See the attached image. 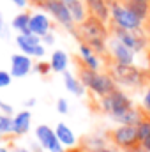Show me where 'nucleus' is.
<instances>
[{
  "label": "nucleus",
  "mask_w": 150,
  "mask_h": 152,
  "mask_svg": "<svg viewBox=\"0 0 150 152\" xmlns=\"http://www.w3.org/2000/svg\"><path fill=\"white\" fill-rule=\"evenodd\" d=\"M106 71L113 78L115 85L122 90H138L147 87L150 81V71L138 64H117L108 62Z\"/></svg>",
  "instance_id": "nucleus-1"
},
{
  "label": "nucleus",
  "mask_w": 150,
  "mask_h": 152,
  "mask_svg": "<svg viewBox=\"0 0 150 152\" xmlns=\"http://www.w3.org/2000/svg\"><path fill=\"white\" fill-rule=\"evenodd\" d=\"M78 41L87 42L95 53L106 57L108 53V41L111 37V27L108 23H103L92 16H88L81 25L76 27V36Z\"/></svg>",
  "instance_id": "nucleus-2"
},
{
  "label": "nucleus",
  "mask_w": 150,
  "mask_h": 152,
  "mask_svg": "<svg viewBox=\"0 0 150 152\" xmlns=\"http://www.w3.org/2000/svg\"><path fill=\"white\" fill-rule=\"evenodd\" d=\"M78 76H79V80L83 81V85L87 87V90H88L90 94H94L97 99H101V97L111 94L113 90L117 88L113 78L110 76V73H108L106 69H103V71H94V69H87V67L79 66Z\"/></svg>",
  "instance_id": "nucleus-3"
},
{
  "label": "nucleus",
  "mask_w": 150,
  "mask_h": 152,
  "mask_svg": "<svg viewBox=\"0 0 150 152\" xmlns=\"http://www.w3.org/2000/svg\"><path fill=\"white\" fill-rule=\"evenodd\" d=\"M99 108L117 124L122 115H125L127 112H131L134 108V101L125 90L117 87L111 94L99 99Z\"/></svg>",
  "instance_id": "nucleus-4"
},
{
  "label": "nucleus",
  "mask_w": 150,
  "mask_h": 152,
  "mask_svg": "<svg viewBox=\"0 0 150 152\" xmlns=\"http://www.w3.org/2000/svg\"><path fill=\"white\" fill-rule=\"evenodd\" d=\"M110 9H111V16H110L111 27L125 28V30H138V28L145 27V23L133 12V9L125 2L110 0Z\"/></svg>",
  "instance_id": "nucleus-5"
},
{
  "label": "nucleus",
  "mask_w": 150,
  "mask_h": 152,
  "mask_svg": "<svg viewBox=\"0 0 150 152\" xmlns=\"http://www.w3.org/2000/svg\"><path fill=\"white\" fill-rule=\"evenodd\" d=\"M111 27V25H110ZM111 36L117 37L122 44H125L127 48H131L136 55H149L150 51V37L143 28L138 30H125V28H118V27H111Z\"/></svg>",
  "instance_id": "nucleus-6"
},
{
  "label": "nucleus",
  "mask_w": 150,
  "mask_h": 152,
  "mask_svg": "<svg viewBox=\"0 0 150 152\" xmlns=\"http://www.w3.org/2000/svg\"><path fill=\"white\" fill-rule=\"evenodd\" d=\"M44 11L50 14V18L55 23H58L69 34L76 36V23H74V20H73V16H71V12H69V7H67V2L66 0H51L46 5Z\"/></svg>",
  "instance_id": "nucleus-7"
},
{
  "label": "nucleus",
  "mask_w": 150,
  "mask_h": 152,
  "mask_svg": "<svg viewBox=\"0 0 150 152\" xmlns=\"http://www.w3.org/2000/svg\"><path fill=\"white\" fill-rule=\"evenodd\" d=\"M16 48L18 51L28 55L30 58H37L41 60L44 55H46V46L42 44V39L36 36V34H16Z\"/></svg>",
  "instance_id": "nucleus-8"
},
{
  "label": "nucleus",
  "mask_w": 150,
  "mask_h": 152,
  "mask_svg": "<svg viewBox=\"0 0 150 152\" xmlns=\"http://www.w3.org/2000/svg\"><path fill=\"white\" fill-rule=\"evenodd\" d=\"M78 66H83V67L94 69V71H103L108 66V58L95 53L87 42L78 41Z\"/></svg>",
  "instance_id": "nucleus-9"
},
{
  "label": "nucleus",
  "mask_w": 150,
  "mask_h": 152,
  "mask_svg": "<svg viewBox=\"0 0 150 152\" xmlns=\"http://www.w3.org/2000/svg\"><path fill=\"white\" fill-rule=\"evenodd\" d=\"M106 58H108V62H117V64H138V55L113 36L108 41Z\"/></svg>",
  "instance_id": "nucleus-10"
},
{
  "label": "nucleus",
  "mask_w": 150,
  "mask_h": 152,
  "mask_svg": "<svg viewBox=\"0 0 150 152\" xmlns=\"http://www.w3.org/2000/svg\"><path fill=\"white\" fill-rule=\"evenodd\" d=\"M111 142L118 149L133 151L138 145V126H117L111 131Z\"/></svg>",
  "instance_id": "nucleus-11"
},
{
  "label": "nucleus",
  "mask_w": 150,
  "mask_h": 152,
  "mask_svg": "<svg viewBox=\"0 0 150 152\" xmlns=\"http://www.w3.org/2000/svg\"><path fill=\"white\" fill-rule=\"evenodd\" d=\"M36 140L46 152H66V147L58 142L55 129L46 124H39L36 127Z\"/></svg>",
  "instance_id": "nucleus-12"
},
{
  "label": "nucleus",
  "mask_w": 150,
  "mask_h": 152,
  "mask_svg": "<svg viewBox=\"0 0 150 152\" xmlns=\"http://www.w3.org/2000/svg\"><path fill=\"white\" fill-rule=\"evenodd\" d=\"M9 62H11L9 73L12 75V78H27L34 71V58H30L28 55H25L21 51L12 53Z\"/></svg>",
  "instance_id": "nucleus-13"
},
{
  "label": "nucleus",
  "mask_w": 150,
  "mask_h": 152,
  "mask_svg": "<svg viewBox=\"0 0 150 152\" xmlns=\"http://www.w3.org/2000/svg\"><path fill=\"white\" fill-rule=\"evenodd\" d=\"M51 30H53V23H51L50 14H48L46 11L36 9V11L30 14V32L42 39L46 34H50Z\"/></svg>",
  "instance_id": "nucleus-14"
},
{
  "label": "nucleus",
  "mask_w": 150,
  "mask_h": 152,
  "mask_svg": "<svg viewBox=\"0 0 150 152\" xmlns=\"http://www.w3.org/2000/svg\"><path fill=\"white\" fill-rule=\"evenodd\" d=\"M87 5H88V12L92 18L110 25V16H111L110 0H88Z\"/></svg>",
  "instance_id": "nucleus-15"
},
{
  "label": "nucleus",
  "mask_w": 150,
  "mask_h": 152,
  "mask_svg": "<svg viewBox=\"0 0 150 152\" xmlns=\"http://www.w3.org/2000/svg\"><path fill=\"white\" fill-rule=\"evenodd\" d=\"M62 80H64V87L67 92H71L76 97H83L87 94V87L83 85V81L79 80V76L71 73V71H66L62 73Z\"/></svg>",
  "instance_id": "nucleus-16"
},
{
  "label": "nucleus",
  "mask_w": 150,
  "mask_h": 152,
  "mask_svg": "<svg viewBox=\"0 0 150 152\" xmlns=\"http://www.w3.org/2000/svg\"><path fill=\"white\" fill-rule=\"evenodd\" d=\"M14 120V136H25L30 131V124H32V113L30 110H21L18 113L12 115Z\"/></svg>",
  "instance_id": "nucleus-17"
},
{
  "label": "nucleus",
  "mask_w": 150,
  "mask_h": 152,
  "mask_svg": "<svg viewBox=\"0 0 150 152\" xmlns=\"http://www.w3.org/2000/svg\"><path fill=\"white\" fill-rule=\"evenodd\" d=\"M48 62H50V66H51V73H60V75H62V73L67 71L71 58H69L67 51H64V50H53Z\"/></svg>",
  "instance_id": "nucleus-18"
},
{
  "label": "nucleus",
  "mask_w": 150,
  "mask_h": 152,
  "mask_svg": "<svg viewBox=\"0 0 150 152\" xmlns=\"http://www.w3.org/2000/svg\"><path fill=\"white\" fill-rule=\"evenodd\" d=\"M67 7H69V12H71V16H73V20H74L76 27L81 25V23L90 16L88 5H87L85 0H67Z\"/></svg>",
  "instance_id": "nucleus-19"
},
{
  "label": "nucleus",
  "mask_w": 150,
  "mask_h": 152,
  "mask_svg": "<svg viewBox=\"0 0 150 152\" xmlns=\"http://www.w3.org/2000/svg\"><path fill=\"white\" fill-rule=\"evenodd\" d=\"M55 133H57V138L58 142L66 147V149H71V147H76L78 140H76V134L73 133V129L66 124V122H58L55 126Z\"/></svg>",
  "instance_id": "nucleus-20"
},
{
  "label": "nucleus",
  "mask_w": 150,
  "mask_h": 152,
  "mask_svg": "<svg viewBox=\"0 0 150 152\" xmlns=\"http://www.w3.org/2000/svg\"><path fill=\"white\" fill-rule=\"evenodd\" d=\"M30 14L28 11H20L11 20V28L16 30V34H30Z\"/></svg>",
  "instance_id": "nucleus-21"
},
{
  "label": "nucleus",
  "mask_w": 150,
  "mask_h": 152,
  "mask_svg": "<svg viewBox=\"0 0 150 152\" xmlns=\"http://www.w3.org/2000/svg\"><path fill=\"white\" fill-rule=\"evenodd\" d=\"M138 145L145 152H150V118L145 117L138 124Z\"/></svg>",
  "instance_id": "nucleus-22"
},
{
  "label": "nucleus",
  "mask_w": 150,
  "mask_h": 152,
  "mask_svg": "<svg viewBox=\"0 0 150 152\" xmlns=\"http://www.w3.org/2000/svg\"><path fill=\"white\" fill-rule=\"evenodd\" d=\"M125 4L143 23H147V20L150 18V0H127Z\"/></svg>",
  "instance_id": "nucleus-23"
},
{
  "label": "nucleus",
  "mask_w": 150,
  "mask_h": 152,
  "mask_svg": "<svg viewBox=\"0 0 150 152\" xmlns=\"http://www.w3.org/2000/svg\"><path fill=\"white\" fill-rule=\"evenodd\" d=\"M12 133H14V120H12V115L0 113V134L5 136V134H12Z\"/></svg>",
  "instance_id": "nucleus-24"
},
{
  "label": "nucleus",
  "mask_w": 150,
  "mask_h": 152,
  "mask_svg": "<svg viewBox=\"0 0 150 152\" xmlns=\"http://www.w3.org/2000/svg\"><path fill=\"white\" fill-rule=\"evenodd\" d=\"M85 147L88 149V152H94V151H99V149H104L106 147V140L101 136V134H94V136H88L85 140Z\"/></svg>",
  "instance_id": "nucleus-25"
},
{
  "label": "nucleus",
  "mask_w": 150,
  "mask_h": 152,
  "mask_svg": "<svg viewBox=\"0 0 150 152\" xmlns=\"http://www.w3.org/2000/svg\"><path fill=\"white\" fill-rule=\"evenodd\" d=\"M140 106H141V110H143V113L150 117V81L147 83V87H145V90H143V94H141V103H140Z\"/></svg>",
  "instance_id": "nucleus-26"
},
{
  "label": "nucleus",
  "mask_w": 150,
  "mask_h": 152,
  "mask_svg": "<svg viewBox=\"0 0 150 152\" xmlns=\"http://www.w3.org/2000/svg\"><path fill=\"white\" fill-rule=\"evenodd\" d=\"M34 71L41 76H46V75L51 73V66H50L48 60H42V58H41V60H37V62L34 64Z\"/></svg>",
  "instance_id": "nucleus-27"
},
{
  "label": "nucleus",
  "mask_w": 150,
  "mask_h": 152,
  "mask_svg": "<svg viewBox=\"0 0 150 152\" xmlns=\"http://www.w3.org/2000/svg\"><path fill=\"white\" fill-rule=\"evenodd\" d=\"M12 75L9 73V71H4V69H0V88H5V87H9L11 83H12Z\"/></svg>",
  "instance_id": "nucleus-28"
},
{
  "label": "nucleus",
  "mask_w": 150,
  "mask_h": 152,
  "mask_svg": "<svg viewBox=\"0 0 150 152\" xmlns=\"http://www.w3.org/2000/svg\"><path fill=\"white\" fill-rule=\"evenodd\" d=\"M57 112L60 115H67L69 113V101L66 97H60L57 99Z\"/></svg>",
  "instance_id": "nucleus-29"
},
{
  "label": "nucleus",
  "mask_w": 150,
  "mask_h": 152,
  "mask_svg": "<svg viewBox=\"0 0 150 152\" xmlns=\"http://www.w3.org/2000/svg\"><path fill=\"white\" fill-rule=\"evenodd\" d=\"M0 113H5V115H14V108L9 104V103H5L2 97H0Z\"/></svg>",
  "instance_id": "nucleus-30"
},
{
  "label": "nucleus",
  "mask_w": 150,
  "mask_h": 152,
  "mask_svg": "<svg viewBox=\"0 0 150 152\" xmlns=\"http://www.w3.org/2000/svg\"><path fill=\"white\" fill-rule=\"evenodd\" d=\"M50 2H51V0H28V4H30L32 7L39 9V11H44V9H46V5H48Z\"/></svg>",
  "instance_id": "nucleus-31"
},
{
  "label": "nucleus",
  "mask_w": 150,
  "mask_h": 152,
  "mask_svg": "<svg viewBox=\"0 0 150 152\" xmlns=\"http://www.w3.org/2000/svg\"><path fill=\"white\" fill-rule=\"evenodd\" d=\"M55 42H57V36H55V32H53V30L42 37V44H44V46H53Z\"/></svg>",
  "instance_id": "nucleus-32"
},
{
  "label": "nucleus",
  "mask_w": 150,
  "mask_h": 152,
  "mask_svg": "<svg viewBox=\"0 0 150 152\" xmlns=\"http://www.w3.org/2000/svg\"><path fill=\"white\" fill-rule=\"evenodd\" d=\"M14 7H18L20 11H27V5H28V0H9Z\"/></svg>",
  "instance_id": "nucleus-33"
},
{
  "label": "nucleus",
  "mask_w": 150,
  "mask_h": 152,
  "mask_svg": "<svg viewBox=\"0 0 150 152\" xmlns=\"http://www.w3.org/2000/svg\"><path fill=\"white\" fill-rule=\"evenodd\" d=\"M36 104H37V99H36V97H28V99H27V101L23 103L25 110H28V108H34Z\"/></svg>",
  "instance_id": "nucleus-34"
},
{
  "label": "nucleus",
  "mask_w": 150,
  "mask_h": 152,
  "mask_svg": "<svg viewBox=\"0 0 150 152\" xmlns=\"http://www.w3.org/2000/svg\"><path fill=\"white\" fill-rule=\"evenodd\" d=\"M94 152H122L118 149H111V147H104V149H99V151H94Z\"/></svg>",
  "instance_id": "nucleus-35"
},
{
  "label": "nucleus",
  "mask_w": 150,
  "mask_h": 152,
  "mask_svg": "<svg viewBox=\"0 0 150 152\" xmlns=\"http://www.w3.org/2000/svg\"><path fill=\"white\" fill-rule=\"evenodd\" d=\"M5 27H7V23H5V20H4V14H2V11H0V32H2Z\"/></svg>",
  "instance_id": "nucleus-36"
},
{
  "label": "nucleus",
  "mask_w": 150,
  "mask_h": 152,
  "mask_svg": "<svg viewBox=\"0 0 150 152\" xmlns=\"http://www.w3.org/2000/svg\"><path fill=\"white\" fill-rule=\"evenodd\" d=\"M11 152H32L30 149H27V147H14Z\"/></svg>",
  "instance_id": "nucleus-37"
},
{
  "label": "nucleus",
  "mask_w": 150,
  "mask_h": 152,
  "mask_svg": "<svg viewBox=\"0 0 150 152\" xmlns=\"http://www.w3.org/2000/svg\"><path fill=\"white\" fill-rule=\"evenodd\" d=\"M145 32H147V36L150 37V18L147 20V23H145Z\"/></svg>",
  "instance_id": "nucleus-38"
},
{
  "label": "nucleus",
  "mask_w": 150,
  "mask_h": 152,
  "mask_svg": "<svg viewBox=\"0 0 150 152\" xmlns=\"http://www.w3.org/2000/svg\"><path fill=\"white\" fill-rule=\"evenodd\" d=\"M0 152H9V149H7V147H2V145H0Z\"/></svg>",
  "instance_id": "nucleus-39"
},
{
  "label": "nucleus",
  "mask_w": 150,
  "mask_h": 152,
  "mask_svg": "<svg viewBox=\"0 0 150 152\" xmlns=\"http://www.w3.org/2000/svg\"><path fill=\"white\" fill-rule=\"evenodd\" d=\"M147 64H149V71H150V51H149V55H147Z\"/></svg>",
  "instance_id": "nucleus-40"
},
{
  "label": "nucleus",
  "mask_w": 150,
  "mask_h": 152,
  "mask_svg": "<svg viewBox=\"0 0 150 152\" xmlns=\"http://www.w3.org/2000/svg\"><path fill=\"white\" fill-rule=\"evenodd\" d=\"M2 138H4V136H2V134H0V140H2Z\"/></svg>",
  "instance_id": "nucleus-41"
},
{
  "label": "nucleus",
  "mask_w": 150,
  "mask_h": 152,
  "mask_svg": "<svg viewBox=\"0 0 150 152\" xmlns=\"http://www.w3.org/2000/svg\"><path fill=\"white\" fill-rule=\"evenodd\" d=\"M120 2H127V0H120Z\"/></svg>",
  "instance_id": "nucleus-42"
},
{
  "label": "nucleus",
  "mask_w": 150,
  "mask_h": 152,
  "mask_svg": "<svg viewBox=\"0 0 150 152\" xmlns=\"http://www.w3.org/2000/svg\"><path fill=\"white\" fill-rule=\"evenodd\" d=\"M85 2H88V0H85Z\"/></svg>",
  "instance_id": "nucleus-43"
},
{
  "label": "nucleus",
  "mask_w": 150,
  "mask_h": 152,
  "mask_svg": "<svg viewBox=\"0 0 150 152\" xmlns=\"http://www.w3.org/2000/svg\"><path fill=\"white\" fill-rule=\"evenodd\" d=\"M66 2H67V0H66Z\"/></svg>",
  "instance_id": "nucleus-44"
}]
</instances>
